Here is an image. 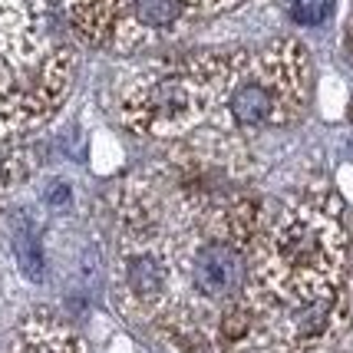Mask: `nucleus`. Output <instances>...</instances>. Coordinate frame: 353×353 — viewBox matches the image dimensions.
<instances>
[{"label":"nucleus","mask_w":353,"mask_h":353,"mask_svg":"<svg viewBox=\"0 0 353 353\" xmlns=\"http://www.w3.org/2000/svg\"><path fill=\"white\" fill-rule=\"evenodd\" d=\"M43 199H46V205L63 208V205H70V199H73V195H70V185H66V182H53L50 188H46Z\"/></svg>","instance_id":"9b49d317"},{"label":"nucleus","mask_w":353,"mask_h":353,"mask_svg":"<svg viewBox=\"0 0 353 353\" xmlns=\"http://www.w3.org/2000/svg\"><path fill=\"white\" fill-rule=\"evenodd\" d=\"M334 7H337V0H294L291 14L301 27H321L334 17Z\"/></svg>","instance_id":"1a4fd4ad"},{"label":"nucleus","mask_w":353,"mask_h":353,"mask_svg":"<svg viewBox=\"0 0 353 353\" xmlns=\"http://www.w3.org/2000/svg\"><path fill=\"white\" fill-rule=\"evenodd\" d=\"M123 123L149 139H182L212 116L205 53L145 66L123 86Z\"/></svg>","instance_id":"7ed1b4c3"},{"label":"nucleus","mask_w":353,"mask_h":353,"mask_svg":"<svg viewBox=\"0 0 353 353\" xmlns=\"http://www.w3.org/2000/svg\"><path fill=\"white\" fill-rule=\"evenodd\" d=\"M185 20H192V10L185 0H129L112 40L119 50L145 46L162 33L179 30Z\"/></svg>","instance_id":"39448f33"},{"label":"nucleus","mask_w":353,"mask_h":353,"mask_svg":"<svg viewBox=\"0 0 353 353\" xmlns=\"http://www.w3.org/2000/svg\"><path fill=\"white\" fill-rule=\"evenodd\" d=\"M212 83V123L221 129H264L294 123L310 92V57L297 40L261 50L205 53Z\"/></svg>","instance_id":"f03ea898"},{"label":"nucleus","mask_w":353,"mask_h":353,"mask_svg":"<svg viewBox=\"0 0 353 353\" xmlns=\"http://www.w3.org/2000/svg\"><path fill=\"white\" fill-rule=\"evenodd\" d=\"M46 53V0H0V63L27 70Z\"/></svg>","instance_id":"20e7f679"},{"label":"nucleus","mask_w":353,"mask_h":353,"mask_svg":"<svg viewBox=\"0 0 353 353\" xmlns=\"http://www.w3.org/2000/svg\"><path fill=\"white\" fill-rule=\"evenodd\" d=\"M350 53H353V27H350Z\"/></svg>","instance_id":"f8f14e48"},{"label":"nucleus","mask_w":353,"mask_h":353,"mask_svg":"<svg viewBox=\"0 0 353 353\" xmlns=\"http://www.w3.org/2000/svg\"><path fill=\"white\" fill-rule=\"evenodd\" d=\"M60 7L86 43H106L116 37L129 0H60Z\"/></svg>","instance_id":"423d86ee"},{"label":"nucleus","mask_w":353,"mask_h":353,"mask_svg":"<svg viewBox=\"0 0 353 353\" xmlns=\"http://www.w3.org/2000/svg\"><path fill=\"white\" fill-rule=\"evenodd\" d=\"M14 248H17V261H20V271L30 277V281H43L46 261H43V248H40V238L30 225H17L14 231Z\"/></svg>","instance_id":"6e6552de"},{"label":"nucleus","mask_w":353,"mask_h":353,"mask_svg":"<svg viewBox=\"0 0 353 353\" xmlns=\"http://www.w3.org/2000/svg\"><path fill=\"white\" fill-rule=\"evenodd\" d=\"M248 297L268 307H301L347 284V231L337 201L297 199L261 231Z\"/></svg>","instance_id":"f257e3e1"},{"label":"nucleus","mask_w":353,"mask_h":353,"mask_svg":"<svg viewBox=\"0 0 353 353\" xmlns=\"http://www.w3.org/2000/svg\"><path fill=\"white\" fill-rule=\"evenodd\" d=\"M10 353H83V343L60 321L30 317V321L20 323Z\"/></svg>","instance_id":"0eeeda50"},{"label":"nucleus","mask_w":353,"mask_h":353,"mask_svg":"<svg viewBox=\"0 0 353 353\" xmlns=\"http://www.w3.org/2000/svg\"><path fill=\"white\" fill-rule=\"evenodd\" d=\"M185 3H188L192 17H212V14H221V10L234 7L238 0H185Z\"/></svg>","instance_id":"9d476101"}]
</instances>
